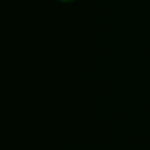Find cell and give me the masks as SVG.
I'll list each match as a JSON object with an SVG mask.
<instances>
[{
  "label": "cell",
  "instance_id": "1",
  "mask_svg": "<svg viewBox=\"0 0 150 150\" xmlns=\"http://www.w3.org/2000/svg\"><path fill=\"white\" fill-rule=\"evenodd\" d=\"M60 1H62V2H71L73 0H60Z\"/></svg>",
  "mask_w": 150,
  "mask_h": 150
}]
</instances>
